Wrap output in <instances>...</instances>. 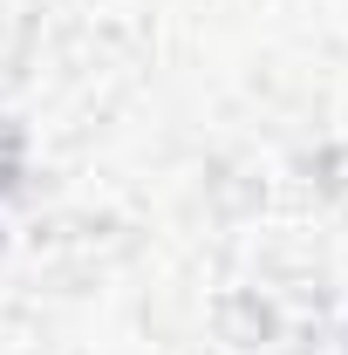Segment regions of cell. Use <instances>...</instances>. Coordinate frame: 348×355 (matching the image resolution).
<instances>
[]
</instances>
